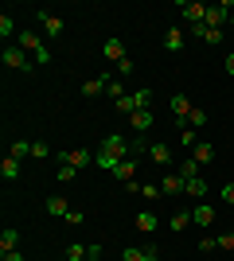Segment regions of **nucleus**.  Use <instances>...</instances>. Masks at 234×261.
I'll list each match as a JSON object with an SVG mask.
<instances>
[{"instance_id":"nucleus-34","label":"nucleus","mask_w":234,"mask_h":261,"mask_svg":"<svg viewBox=\"0 0 234 261\" xmlns=\"http://www.w3.org/2000/svg\"><path fill=\"white\" fill-rule=\"evenodd\" d=\"M125 74H133V59H129V55L117 63V78H125Z\"/></svg>"},{"instance_id":"nucleus-10","label":"nucleus","mask_w":234,"mask_h":261,"mask_svg":"<svg viewBox=\"0 0 234 261\" xmlns=\"http://www.w3.org/2000/svg\"><path fill=\"white\" fill-rule=\"evenodd\" d=\"M110 78H113V74H101V78L82 82V98H98V94H106V90H110Z\"/></svg>"},{"instance_id":"nucleus-13","label":"nucleus","mask_w":234,"mask_h":261,"mask_svg":"<svg viewBox=\"0 0 234 261\" xmlns=\"http://www.w3.org/2000/svg\"><path fill=\"white\" fill-rule=\"evenodd\" d=\"M191 160L199 164V168H203V164H211V160H215V144H211V141H199L195 148H191Z\"/></svg>"},{"instance_id":"nucleus-38","label":"nucleus","mask_w":234,"mask_h":261,"mask_svg":"<svg viewBox=\"0 0 234 261\" xmlns=\"http://www.w3.org/2000/svg\"><path fill=\"white\" fill-rule=\"evenodd\" d=\"M203 39H207V43H219V39H223V32H219V28H207V32H203Z\"/></svg>"},{"instance_id":"nucleus-4","label":"nucleus","mask_w":234,"mask_h":261,"mask_svg":"<svg viewBox=\"0 0 234 261\" xmlns=\"http://www.w3.org/2000/svg\"><path fill=\"white\" fill-rule=\"evenodd\" d=\"M0 59H4V66H8V70H35V59L28 51H23V47H4V55H0Z\"/></svg>"},{"instance_id":"nucleus-8","label":"nucleus","mask_w":234,"mask_h":261,"mask_svg":"<svg viewBox=\"0 0 234 261\" xmlns=\"http://www.w3.org/2000/svg\"><path fill=\"white\" fill-rule=\"evenodd\" d=\"M152 109H137V113H133V117H129V125H133V133H137V137H145V133L148 129H152Z\"/></svg>"},{"instance_id":"nucleus-42","label":"nucleus","mask_w":234,"mask_h":261,"mask_svg":"<svg viewBox=\"0 0 234 261\" xmlns=\"http://www.w3.org/2000/svg\"><path fill=\"white\" fill-rule=\"evenodd\" d=\"M223 199H226V203L234 207V184H223Z\"/></svg>"},{"instance_id":"nucleus-39","label":"nucleus","mask_w":234,"mask_h":261,"mask_svg":"<svg viewBox=\"0 0 234 261\" xmlns=\"http://www.w3.org/2000/svg\"><path fill=\"white\" fill-rule=\"evenodd\" d=\"M74 172H78V168H70V164H63V168H59V179L67 184V179H74Z\"/></svg>"},{"instance_id":"nucleus-30","label":"nucleus","mask_w":234,"mask_h":261,"mask_svg":"<svg viewBox=\"0 0 234 261\" xmlns=\"http://www.w3.org/2000/svg\"><path fill=\"white\" fill-rule=\"evenodd\" d=\"M106 94H110L113 101H121V98H125V82H121L117 74H113V78H110V90H106Z\"/></svg>"},{"instance_id":"nucleus-18","label":"nucleus","mask_w":234,"mask_h":261,"mask_svg":"<svg viewBox=\"0 0 234 261\" xmlns=\"http://www.w3.org/2000/svg\"><path fill=\"white\" fill-rule=\"evenodd\" d=\"M67 199H63V195H51V199H47V215H51V218H67Z\"/></svg>"},{"instance_id":"nucleus-16","label":"nucleus","mask_w":234,"mask_h":261,"mask_svg":"<svg viewBox=\"0 0 234 261\" xmlns=\"http://www.w3.org/2000/svg\"><path fill=\"white\" fill-rule=\"evenodd\" d=\"M148 160L168 168V164H172V148H168V144H152V148H148Z\"/></svg>"},{"instance_id":"nucleus-22","label":"nucleus","mask_w":234,"mask_h":261,"mask_svg":"<svg viewBox=\"0 0 234 261\" xmlns=\"http://www.w3.org/2000/svg\"><path fill=\"white\" fill-rule=\"evenodd\" d=\"M188 226H191V211H176L168 218V230H188Z\"/></svg>"},{"instance_id":"nucleus-3","label":"nucleus","mask_w":234,"mask_h":261,"mask_svg":"<svg viewBox=\"0 0 234 261\" xmlns=\"http://www.w3.org/2000/svg\"><path fill=\"white\" fill-rule=\"evenodd\" d=\"M148 101H152V90H133V94H125V98L117 101V113H121V117H133L137 109H148Z\"/></svg>"},{"instance_id":"nucleus-37","label":"nucleus","mask_w":234,"mask_h":261,"mask_svg":"<svg viewBox=\"0 0 234 261\" xmlns=\"http://www.w3.org/2000/svg\"><path fill=\"white\" fill-rule=\"evenodd\" d=\"M215 242H219L223 250H234V230H230V234H219V238H215Z\"/></svg>"},{"instance_id":"nucleus-12","label":"nucleus","mask_w":234,"mask_h":261,"mask_svg":"<svg viewBox=\"0 0 234 261\" xmlns=\"http://www.w3.org/2000/svg\"><path fill=\"white\" fill-rule=\"evenodd\" d=\"M160 195H184V175H179V172H168L164 184H160Z\"/></svg>"},{"instance_id":"nucleus-33","label":"nucleus","mask_w":234,"mask_h":261,"mask_svg":"<svg viewBox=\"0 0 234 261\" xmlns=\"http://www.w3.org/2000/svg\"><path fill=\"white\" fill-rule=\"evenodd\" d=\"M12 32H16V20H12L8 12H4V16H0V35H4V39H8Z\"/></svg>"},{"instance_id":"nucleus-44","label":"nucleus","mask_w":234,"mask_h":261,"mask_svg":"<svg viewBox=\"0 0 234 261\" xmlns=\"http://www.w3.org/2000/svg\"><path fill=\"white\" fill-rule=\"evenodd\" d=\"M230 28H234V12H230Z\"/></svg>"},{"instance_id":"nucleus-2","label":"nucleus","mask_w":234,"mask_h":261,"mask_svg":"<svg viewBox=\"0 0 234 261\" xmlns=\"http://www.w3.org/2000/svg\"><path fill=\"white\" fill-rule=\"evenodd\" d=\"M98 152L113 156V160H133V156H129V137H125V133H110V137H101Z\"/></svg>"},{"instance_id":"nucleus-5","label":"nucleus","mask_w":234,"mask_h":261,"mask_svg":"<svg viewBox=\"0 0 234 261\" xmlns=\"http://www.w3.org/2000/svg\"><path fill=\"white\" fill-rule=\"evenodd\" d=\"M179 16H184L188 28H195V23L207 20V4H188V0H184V4H179Z\"/></svg>"},{"instance_id":"nucleus-43","label":"nucleus","mask_w":234,"mask_h":261,"mask_svg":"<svg viewBox=\"0 0 234 261\" xmlns=\"http://www.w3.org/2000/svg\"><path fill=\"white\" fill-rule=\"evenodd\" d=\"M226 74H234V51L226 55Z\"/></svg>"},{"instance_id":"nucleus-6","label":"nucleus","mask_w":234,"mask_h":261,"mask_svg":"<svg viewBox=\"0 0 234 261\" xmlns=\"http://www.w3.org/2000/svg\"><path fill=\"white\" fill-rule=\"evenodd\" d=\"M226 12H234L230 4H226V0H223V4H211V8H207V20H203V23H207V28H219V32H223V23L230 20Z\"/></svg>"},{"instance_id":"nucleus-26","label":"nucleus","mask_w":234,"mask_h":261,"mask_svg":"<svg viewBox=\"0 0 234 261\" xmlns=\"http://www.w3.org/2000/svg\"><path fill=\"white\" fill-rule=\"evenodd\" d=\"M203 125H207V109L195 106V109L188 113V129H203Z\"/></svg>"},{"instance_id":"nucleus-23","label":"nucleus","mask_w":234,"mask_h":261,"mask_svg":"<svg viewBox=\"0 0 234 261\" xmlns=\"http://www.w3.org/2000/svg\"><path fill=\"white\" fill-rule=\"evenodd\" d=\"M179 47H184V32H179V28H172V32L164 35V51H172V55H176Z\"/></svg>"},{"instance_id":"nucleus-31","label":"nucleus","mask_w":234,"mask_h":261,"mask_svg":"<svg viewBox=\"0 0 234 261\" xmlns=\"http://www.w3.org/2000/svg\"><path fill=\"white\" fill-rule=\"evenodd\" d=\"M121 261H148V253L137 250V246H125V250H121Z\"/></svg>"},{"instance_id":"nucleus-9","label":"nucleus","mask_w":234,"mask_h":261,"mask_svg":"<svg viewBox=\"0 0 234 261\" xmlns=\"http://www.w3.org/2000/svg\"><path fill=\"white\" fill-rule=\"evenodd\" d=\"M191 222H195L199 230H207V226L215 222V207H211V203H195V211H191Z\"/></svg>"},{"instance_id":"nucleus-1","label":"nucleus","mask_w":234,"mask_h":261,"mask_svg":"<svg viewBox=\"0 0 234 261\" xmlns=\"http://www.w3.org/2000/svg\"><path fill=\"white\" fill-rule=\"evenodd\" d=\"M16 47H23V51L32 55V59H35L39 66H47V63H51V51H47V47L39 43V35H35V32H20V35H16Z\"/></svg>"},{"instance_id":"nucleus-19","label":"nucleus","mask_w":234,"mask_h":261,"mask_svg":"<svg viewBox=\"0 0 234 261\" xmlns=\"http://www.w3.org/2000/svg\"><path fill=\"white\" fill-rule=\"evenodd\" d=\"M156 226H160V218H156L152 211H141V215H137V230H141V234H152Z\"/></svg>"},{"instance_id":"nucleus-36","label":"nucleus","mask_w":234,"mask_h":261,"mask_svg":"<svg viewBox=\"0 0 234 261\" xmlns=\"http://www.w3.org/2000/svg\"><path fill=\"white\" fill-rule=\"evenodd\" d=\"M141 195H145V199H160V187H156V184H141Z\"/></svg>"},{"instance_id":"nucleus-40","label":"nucleus","mask_w":234,"mask_h":261,"mask_svg":"<svg viewBox=\"0 0 234 261\" xmlns=\"http://www.w3.org/2000/svg\"><path fill=\"white\" fill-rule=\"evenodd\" d=\"M32 156H35V160H43V156H47V144L35 141V144H32Z\"/></svg>"},{"instance_id":"nucleus-28","label":"nucleus","mask_w":234,"mask_h":261,"mask_svg":"<svg viewBox=\"0 0 234 261\" xmlns=\"http://www.w3.org/2000/svg\"><path fill=\"white\" fill-rule=\"evenodd\" d=\"M67 257H70V261H86V257H90V246H78V242H70V246H67Z\"/></svg>"},{"instance_id":"nucleus-14","label":"nucleus","mask_w":234,"mask_h":261,"mask_svg":"<svg viewBox=\"0 0 234 261\" xmlns=\"http://www.w3.org/2000/svg\"><path fill=\"white\" fill-rule=\"evenodd\" d=\"M191 98L188 94H176V98H172V113H176V121H188V113H191Z\"/></svg>"},{"instance_id":"nucleus-25","label":"nucleus","mask_w":234,"mask_h":261,"mask_svg":"<svg viewBox=\"0 0 234 261\" xmlns=\"http://www.w3.org/2000/svg\"><path fill=\"white\" fill-rule=\"evenodd\" d=\"M148 148H152V144H148L145 137H137V133H133V137H129V156H133V160H137V156H141V152H148Z\"/></svg>"},{"instance_id":"nucleus-27","label":"nucleus","mask_w":234,"mask_h":261,"mask_svg":"<svg viewBox=\"0 0 234 261\" xmlns=\"http://www.w3.org/2000/svg\"><path fill=\"white\" fill-rule=\"evenodd\" d=\"M8 156H16V160H23V156H32V141H12Z\"/></svg>"},{"instance_id":"nucleus-32","label":"nucleus","mask_w":234,"mask_h":261,"mask_svg":"<svg viewBox=\"0 0 234 261\" xmlns=\"http://www.w3.org/2000/svg\"><path fill=\"white\" fill-rule=\"evenodd\" d=\"M179 144H184V148H195V144H199L195 129H179Z\"/></svg>"},{"instance_id":"nucleus-20","label":"nucleus","mask_w":234,"mask_h":261,"mask_svg":"<svg viewBox=\"0 0 234 261\" xmlns=\"http://www.w3.org/2000/svg\"><path fill=\"white\" fill-rule=\"evenodd\" d=\"M133 172H137V160H121L117 168H113V175H117L121 184H133Z\"/></svg>"},{"instance_id":"nucleus-24","label":"nucleus","mask_w":234,"mask_h":261,"mask_svg":"<svg viewBox=\"0 0 234 261\" xmlns=\"http://www.w3.org/2000/svg\"><path fill=\"white\" fill-rule=\"evenodd\" d=\"M8 250H20V234H16V230H4V234H0V253H8Z\"/></svg>"},{"instance_id":"nucleus-21","label":"nucleus","mask_w":234,"mask_h":261,"mask_svg":"<svg viewBox=\"0 0 234 261\" xmlns=\"http://www.w3.org/2000/svg\"><path fill=\"white\" fill-rule=\"evenodd\" d=\"M184 195H188V199H203V195H207V184L195 175V179H188V184H184Z\"/></svg>"},{"instance_id":"nucleus-35","label":"nucleus","mask_w":234,"mask_h":261,"mask_svg":"<svg viewBox=\"0 0 234 261\" xmlns=\"http://www.w3.org/2000/svg\"><path fill=\"white\" fill-rule=\"evenodd\" d=\"M82 222H86L82 211H67V226H82Z\"/></svg>"},{"instance_id":"nucleus-11","label":"nucleus","mask_w":234,"mask_h":261,"mask_svg":"<svg viewBox=\"0 0 234 261\" xmlns=\"http://www.w3.org/2000/svg\"><path fill=\"white\" fill-rule=\"evenodd\" d=\"M59 160L70 164V168H82V164L94 160V152H86V148H70V152H59Z\"/></svg>"},{"instance_id":"nucleus-29","label":"nucleus","mask_w":234,"mask_h":261,"mask_svg":"<svg viewBox=\"0 0 234 261\" xmlns=\"http://www.w3.org/2000/svg\"><path fill=\"white\" fill-rule=\"evenodd\" d=\"M176 172H179V175H184V184H188V179H195V172H199V164H195V160H191V156H188V160L179 164Z\"/></svg>"},{"instance_id":"nucleus-7","label":"nucleus","mask_w":234,"mask_h":261,"mask_svg":"<svg viewBox=\"0 0 234 261\" xmlns=\"http://www.w3.org/2000/svg\"><path fill=\"white\" fill-rule=\"evenodd\" d=\"M35 16H39V23H43V32L51 39H63V20H59L55 12H35Z\"/></svg>"},{"instance_id":"nucleus-15","label":"nucleus","mask_w":234,"mask_h":261,"mask_svg":"<svg viewBox=\"0 0 234 261\" xmlns=\"http://www.w3.org/2000/svg\"><path fill=\"white\" fill-rule=\"evenodd\" d=\"M101 51H106V59H110V63H121V59H125V43H121V39H106V43H101Z\"/></svg>"},{"instance_id":"nucleus-45","label":"nucleus","mask_w":234,"mask_h":261,"mask_svg":"<svg viewBox=\"0 0 234 261\" xmlns=\"http://www.w3.org/2000/svg\"><path fill=\"white\" fill-rule=\"evenodd\" d=\"M86 261H94V257H86Z\"/></svg>"},{"instance_id":"nucleus-41","label":"nucleus","mask_w":234,"mask_h":261,"mask_svg":"<svg viewBox=\"0 0 234 261\" xmlns=\"http://www.w3.org/2000/svg\"><path fill=\"white\" fill-rule=\"evenodd\" d=\"M0 257H4V261H28V257H23L20 250H8V253H0Z\"/></svg>"},{"instance_id":"nucleus-46","label":"nucleus","mask_w":234,"mask_h":261,"mask_svg":"<svg viewBox=\"0 0 234 261\" xmlns=\"http://www.w3.org/2000/svg\"><path fill=\"white\" fill-rule=\"evenodd\" d=\"M230 211H234V207H230Z\"/></svg>"},{"instance_id":"nucleus-17","label":"nucleus","mask_w":234,"mask_h":261,"mask_svg":"<svg viewBox=\"0 0 234 261\" xmlns=\"http://www.w3.org/2000/svg\"><path fill=\"white\" fill-rule=\"evenodd\" d=\"M0 175H4V179H20V160H16V156H4V160H0Z\"/></svg>"}]
</instances>
